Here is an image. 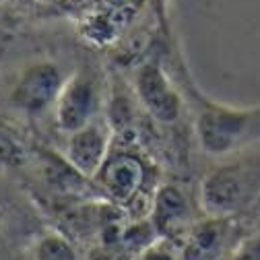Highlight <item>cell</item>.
<instances>
[{
	"mask_svg": "<svg viewBox=\"0 0 260 260\" xmlns=\"http://www.w3.org/2000/svg\"><path fill=\"white\" fill-rule=\"evenodd\" d=\"M192 112V124L201 149L211 157H230L260 143V106L234 108L209 100L192 83L182 87Z\"/></svg>",
	"mask_w": 260,
	"mask_h": 260,
	"instance_id": "obj_1",
	"label": "cell"
},
{
	"mask_svg": "<svg viewBox=\"0 0 260 260\" xmlns=\"http://www.w3.org/2000/svg\"><path fill=\"white\" fill-rule=\"evenodd\" d=\"M213 168L199 190L205 215L236 217L260 207V143L250 145Z\"/></svg>",
	"mask_w": 260,
	"mask_h": 260,
	"instance_id": "obj_2",
	"label": "cell"
},
{
	"mask_svg": "<svg viewBox=\"0 0 260 260\" xmlns=\"http://www.w3.org/2000/svg\"><path fill=\"white\" fill-rule=\"evenodd\" d=\"M149 180L151 164L141 153L126 147H112L104 166L93 176L102 199L124 209L133 207V203L147 192Z\"/></svg>",
	"mask_w": 260,
	"mask_h": 260,
	"instance_id": "obj_3",
	"label": "cell"
},
{
	"mask_svg": "<svg viewBox=\"0 0 260 260\" xmlns=\"http://www.w3.org/2000/svg\"><path fill=\"white\" fill-rule=\"evenodd\" d=\"M64 83H67V77L56 62H31L15 79L9 91V104L13 110L27 118H40L54 110Z\"/></svg>",
	"mask_w": 260,
	"mask_h": 260,
	"instance_id": "obj_4",
	"label": "cell"
},
{
	"mask_svg": "<svg viewBox=\"0 0 260 260\" xmlns=\"http://www.w3.org/2000/svg\"><path fill=\"white\" fill-rule=\"evenodd\" d=\"M135 95L141 108L159 124H176L184 116L186 97L182 89L172 81L159 60H147L139 64L133 81Z\"/></svg>",
	"mask_w": 260,
	"mask_h": 260,
	"instance_id": "obj_5",
	"label": "cell"
},
{
	"mask_svg": "<svg viewBox=\"0 0 260 260\" xmlns=\"http://www.w3.org/2000/svg\"><path fill=\"white\" fill-rule=\"evenodd\" d=\"M52 112L58 130H62L64 135H71L95 118H100L102 89L97 77L89 69H77L71 77H67V83H64Z\"/></svg>",
	"mask_w": 260,
	"mask_h": 260,
	"instance_id": "obj_6",
	"label": "cell"
},
{
	"mask_svg": "<svg viewBox=\"0 0 260 260\" xmlns=\"http://www.w3.org/2000/svg\"><path fill=\"white\" fill-rule=\"evenodd\" d=\"M240 219L205 215L180 244L182 260H227L244 240Z\"/></svg>",
	"mask_w": 260,
	"mask_h": 260,
	"instance_id": "obj_7",
	"label": "cell"
},
{
	"mask_svg": "<svg viewBox=\"0 0 260 260\" xmlns=\"http://www.w3.org/2000/svg\"><path fill=\"white\" fill-rule=\"evenodd\" d=\"M149 219L161 240H168L180 248L192 225L201 217L194 215V205L188 192L178 184H161L151 197Z\"/></svg>",
	"mask_w": 260,
	"mask_h": 260,
	"instance_id": "obj_8",
	"label": "cell"
},
{
	"mask_svg": "<svg viewBox=\"0 0 260 260\" xmlns=\"http://www.w3.org/2000/svg\"><path fill=\"white\" fill-rule=\"evenodd\" d=\"M112 143H114V128L108 118L100 116L87 126L67 135L64 157L79 174L93 180V176L100 172L104 161L108 159L114 147Z\"/></svg>",
	"mask_w": 260,
	"mask_h": 260,
	"instance_id": "obj_9",
	"label": "cell"
},
{
	"mask_svg": "<svg viewBox=\"0 0 260 260\" xmlns=\"http://www.w3.org/2000/svg\"><path fill=\"white\" fill-rule=\"evenodd\" d=\"M36 232L38 227H34V217L29 215V211H25L19 201L11 199L0 188V260L13 248L21 250V246L17 248V244L29 242Z\"/></svg>",
	"mask_w": 260,
	"mask_h": 260,
	"instance_id": "obj_10",
	"label": "cell"
},
{
	"mask_svg": "<svg viewBox=\"0 0 260 260\" xmlns=\"http://www.w3.org/2000/svg\"><path fill=\"white\" fill-rule=\"evenodd\" d=\"M17 260H81V256L64 232L56 227H40L23 246Z\"/></svg>",
	"mask_w": 260,
	"mask_h": 260,
	"instance_id": "obj_11",
	"label": "cell"
},
{
	"mask_svg": "<svg viewBox=\"0 0 260 260\" xmlns=\"http://www.w3.org/2000/svg\"><path fill=\"white\" fill-rule=\"evenodd\" d=\"M29 164L27 147L3 124L0 126V174L23 170Z\"/></svg>",
	"mask_w": 260,
	"mask_h": 260,
	"instance_id": "obj_12",
	"label": "cell"
},
{
	"mask_svg": "<svg viewBox=\"0 0 260 260\" xmlns=\"http://www.w3.org/2000/svg\"><path fill=\"white\" fill-rule=\"evenodd\" d=\"M135 260H182L180 258V248L168 240H157L149 248H145Z\"/></svg>",
	"mask_w": 260,
	"mask_h": 260,
	"instance_id": "obj_13",
	"label": "cell"
},
{
	"mask_svg": "<svg viewBox=\"0 0 260 260\" xmlns=\"http://www.w3.org/2000/svg\"><path fill=\"white\" fill-rule=\"evenodd\" d=\"M230 260H260V232L246 236L238 244Z\"/></svg>",
	"mask_w": 260,
	"mask_h": 260,
	"instance_id": "obj_14",
	"label": "cell"
},
{
	"mask_svg": "<svg viewBox=\"0 0 260 260\" xmlns=\"http://www.w3.org/2000/svg\"><path fill=\"white\" fill-rule=\"evenodd\" d=\"M0 126H3V122H0Z\"/></svg>",
	"mask_w": 260,
	"mask_h": 260,
	"instance_id": "obj_15",
	"label": "cell"
},
{
	"mask_svg": "<svg viewBox=\"0 0 260 260\" xmlns=\"http://www.w3.org/2000/svg\"><path fill=\"white\" fill-rule=\"evenodd\" d=\"M227 260H230V258H227Z\"/></svg>",
	"mask_w": 260,
	"mask_h": 260,
	"instance_id": "obj_16",
	"label": "cell"
}]
</instances>
